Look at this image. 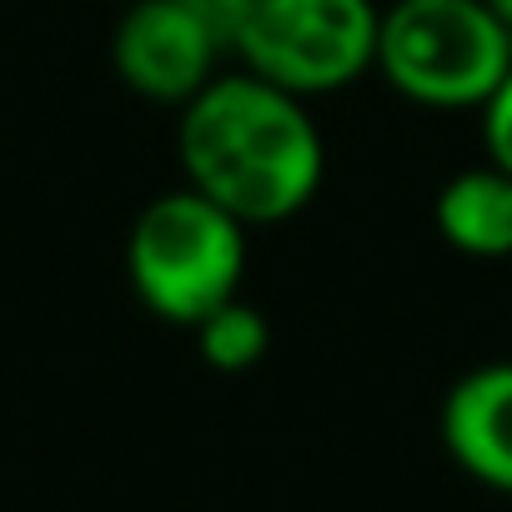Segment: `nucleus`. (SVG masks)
<instances>
[{
  "mask_svg": "<svg viewBox=\"0 0 512 512\" xmlns=\"http://www.w3.org/2000/svg\"><path fill=\"white\" fill-rule=\"evenodd\" d=\"M221 61V41L181 0H131L111 31L116 76L156 106H186L221 76Z\"/></svg>",
  "mask_w": 512,
  "mask_h": 512,
  "instance_id": "39448f33",
  "label": "nucleus"
},
{
  "mask_svg": "<svg viewBox=\"0 0 512 512\" xmlns=\"http://www.w3.org/2000/svg\"><path fill=\"white\" fill-rule=\"evenodd\" d=\"M246 231V221L196 186L161 191L141 206L126 236V277L136 302L171 327H196L206 312L241 297Z\"/></svg>",
  "mask_w": 512,
  "mask_h": 512,
  "instance_id": "f03ea898",
  "label": "nucleus"
},
{
  "mask_svg": "<svg viewBox=\"0 0 512 512\" xmlns=\"http://www.w3.org/2000/svg\"><path fill=\"white\" fill-rule=\"evenodd\" d=\"M482 6H487V11H492V16L507 26V31H512V0H482Z\"/></svg>",
  "mask_w": 512,
  "mask_h": 512,
  "instance_id": "9b49d317",
  "label": "nucleus"
},
{
  "mask_svg": "<svg viewBox=\"0 0 512 512\" xmlns=\"http://www.w3.org/2000/svg\"><path fill=\"white\" fill-rule=\"evenodd\" d=\"M191 332H196L201 362L216 367V372H251L272 347V322L251 302H241V297H231L216 312H206Z\"/></svg>",
  "mask_w": 512,
  "mask_h": 512,
  "instance_id": "6e6552de",
  "label": "nucleus"
},
{
  "mask_svg": "<svg viewBox=\"0 0 512 512\" xmlns=\"http://www.w3.org/2000/svg\"><path fill=\"white\" fill-rule=\"evenodd\" d=\"M181 6L221 41V51L231 56L236 51V41H241V31H246V21H251V11H256V0H181Z\"/></svg>",
  "mask_w": 512,
  "mask_h": 512,
  "instance_id": "9d476101",
  "label": "nucleus"
},
{
  "mask_svg": "<svg viewBox=\"0 0 512 512\" xmlns=\"http://www.w3.org/2000/svg\"><path fill=\"white\" fill-rule=\"evenodd\" d=\"M512 66V31L482 0H392L377 31L382 81L427 111H477Z\"/></svg>",
  "mask_w": 512,
  "mask_h": 512,
  "instance_id": "7ed1b4c3",
  "label": "nucleus"
},
{
  "mask_svg": "<svg viewBox=\"0 0 512 512\" xmlns=\"http://www.w3.org/2000/svg\"><path fill=\"white\" fill-rule=\"evenodd\" d=\"M176 156L186 186L246 226L292 221L327 176V141L307 101L251 71H221L181 106Z\"/></svg>",
  "mask_w": 512,
  "mask_h": 512,
  "instance_id": "f257e3e1",
  "label": "nucleus"
},
{
  "mask_svg": "<svg viewBox=\"0 0 512 512\" xmlns=\"http://www.w3.org/2000/svg\"><path fill=\"white\" fill-rule=\"evenodd\" d=\"M482 111V146H487V161L512 171V66L507 76L492 86V96L477 106Z\"/></svg>",
  "mask_w": 512,
  "mask_h": 512,
  "instance_id": "1a4fd4ad",
  "label": "nucleus"
},
{
  "mask_svg": "<svg viewBox=\"0 0 512 512\" xmlns=\"http://www.w3.org/2000/svg\"><path fill=\"white\" fill-rule=\"evenodd\" d=\"M437 432L462 477L512 497V362L462 372L442 397Z\"/></svg>",
  "mask_w": 512,
  "mask_h": 512,
  "instance_id": "423d86ee",
  "label": "nucleus"
},
{
  "mask_svg": "<svg viewBox=\"0 0 512 512\" xmlns=\"http://www.w3.org/2000/svg\"><path fill=\"white\" fill-rule=\"evenodd\" d=\"M377 31V0H256L231 56L241 71L312 101L377 71Z\"/></svg>",
  "mask_w": 512,
  "mask_h": 512,
  "instance_id": "20e7f679",
  "label": "nucleus"
},
{
  "mask_svg": "<svg viewBox=\"0 0 512 512\" xmlns=\"http://www.w3.org/2000/svg\"><path fill=\"white\" fill-rule=\"evenodd\" d=\"M432 221L442 231V241L472 262H502L512 256V171L502 166H467L457 171L437 201H432Z\"/></svg>",
  "mask_w": 512,
  "mask_h": 512,
  "instance_id": "0eeeda50",
  "label": "nucleus"
}]
</instances>
